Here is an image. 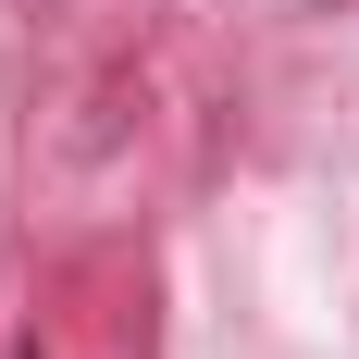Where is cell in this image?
I'll use <instances>...</instances> for the list:
<instances>
[{
	"mask_svg": "<svg viewBox=\"0 0 359 359\" xmlns=\"http://www.w3.org/2000/svg\"><path fill=\"white\" fill-rule=\"evenodd\" d=\"M13 359H37V347H13Z\"/></svg>",
	"mask_w": 359,
	"mask_h": 359,
	"instance_id": "obj_1",
	"label": "cell"
}]
</instances>
